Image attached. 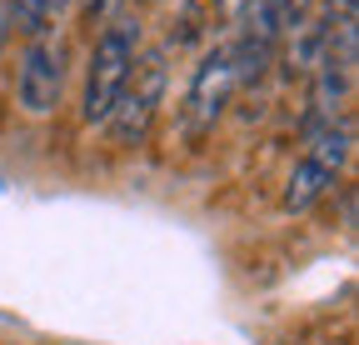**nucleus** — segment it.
<instances>
[{"mask_svg": "<svg viewBox=\"0 0 359 345\" xmlns=\"http://www.w3.org/2000/svg\"><path fill=\"white\" fill-rule=\"evenodd\" d=\"M309 11H314V0H259V15H255L245 30H255L259 40H269V46L280 51V40H285Z\"/></svg>", "mask_w": 359, "mask_h": 345, "instance_id": "obj_6", "label": "nucleus"}, {"mask_svg": "<svg viewBox=\"0 0 359 345\" xmlns=\"http://www.w3.org/2000/svg\"><path fill=\"white\" fill-rule=\"evenodd\" d=\"M235 91H240L235 51H230V40H224V46H215L195 65V75L185 85V100H180V136H185V141H205L215 125H219L224 105L235 100Z\"/></svg>", "mask_w": 359, "mask_h": 345, "instance_id": "obj_4", "label": "nucleus"}, {"mask_svg": "<svg viewBox=\"0 0 359 345\" xmlns=\"http://www.w3.org/2000/svg\"><path fill=\"white\" fill-rule=\"evenodd\" d=\"M165 85H170L165 51H140V60H135L120 100H115L110 115H105V131H110L115 145H140V141L150 136V125H155V115H160V105H165Z\"/></svg>", "mask_w": 359, "mask_h": 345, "instance_id": "obj_3", "label": "nucleus"}, {"mask_svg": "<svg viewBox=\"0 0 359 345\" xmlns=\"http://www.w3.org/2000/svg\"><path fill=\"white\" fill-rule=\"evenodd\" d=\"M11 35H15V6H11V0H0V51L11 46Z\"/></svg>", "mask_w": 359, "mask_h": 345, "instance_id": "obj_7", "label": "nucleus"}, {"mask_svg": "<svg viewBox=\"0 0 359 345\" xmlns=\"http://www.w3.org/2000/svg\"><path fill=\"white\" fill-rule=\"evenodd\" d=\"M135 60H140V20L130 11H115L105 20V30L95 35V51H90V65H85V96H80L85 125H105V115L120 100Z\"/></svg>", "mask_w": 359, "mask_h": 345, "instance_id": "obj_2", "label": "nucleus"}, {"mask_svg": "<svg viewBox=\"0 0 359 345\" xmlns=\"http://www.w3.org/2000/svg\"><path fill=\"white\" fill-rule=\"evenodd\" d=\"M349 155H354V115L330 120V125H320V131H304V150H299L294 170L285 176L280 210H285V215L314 210V205L334 190V181L344 176Z\"/></svg>", "mask_w": 359, "mask_h": 345, "instance_id": "obj_1", "label": "nucleus"}, {"mask_svg": "<svg viewBox=\"0 0 359 345\" xmlns=\"http://www.w3.org/2000/svg\"><path fill=\"white\" fill-rule=\"evenodd\" d=\"M60 91H65V40L40 30V35H30V46L20 56L15 100L25 115H50L60 105Z\"/></svg>", "mask_w": 359, "mask_h": 345, "instance_id": "obj_5", "label": "nucleus"}]
</instances>
